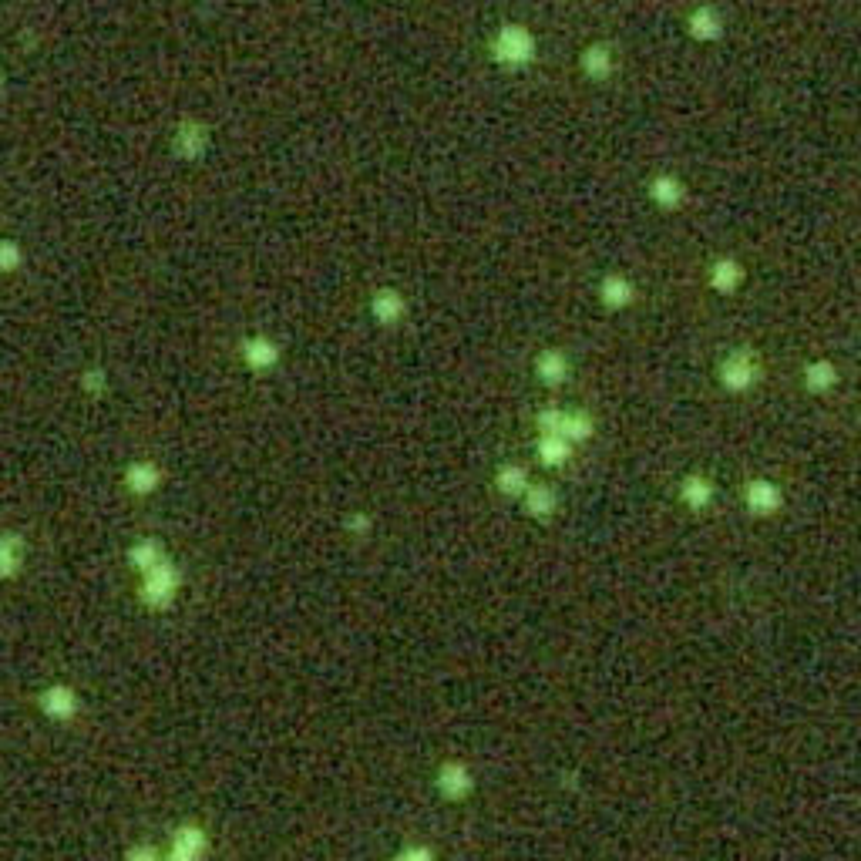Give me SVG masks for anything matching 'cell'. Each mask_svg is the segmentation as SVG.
Listing matches in <instances>:
<instances>
[{
	"mask_svg": "<svg viewBox=\"0 0 861 861\" xmlns=\"http://www.w3.org/2000/svg\"><path fill=\"white\" fill-rule=\"evenodd\" d=\"M401 861H434V858L428 855V851H404Z\"/></svg>",
	"mask_w": 861,
	"mask_h": 861,
	"instance_id": "obj_24",
	"label": "cell"
},
{
	"mask_svg": "<svg viewBox=\"0 0 861 861\" xmlns=\"http://www.w3.org/2000/svg\"><path fill=\"white\" fill-rule=\"evenodd\" d=\"M246 360L253 367H273L276 347L270 344V340H249V344H246Z\"/></svg>",
	"mask_w": 861,
	"mask_h": 861,
	"instance_id": "obj_14",
	"label": "cell"
},
{
	"mask_svg": "<svg viewBox=\"0 0 861 861\" xmlns=\"http://www.w3.org/2000/svg\"><path fill=\"white\" fill-rule=\"evenodd\" d=\"M125 861H162V855L152 845H135V848H128Z\"/></svg>",
	"mask_w": 861,
	"mask_h": 861,
	"instance_id": "obj_21",
	"label": "cell"
},
{
	"mask_svg": "<svg viewBox=\"0 0 861 861\" xmlns=\"http://www.w3.org/2000/svg\"><path fill=\"white\" fill-rule=\"evenodd\" d=\"M650 196L660 202L663 209H673V206H680V199H683V185L673 179V175H660V179L653 182Z\"/></svg>",
	"mask_w": 861,
	"mask_h": 861,
	"instance_id": "obj_10",
	"label": "cell"
},
{
	"mask_svg": "<svg viewBox=\"0 0 861 861\" xmlns=\"http://www.w3.org/2000/svg\"><path fill=\"white\" fill-rule=\"evenodd\" d=\"M751 495H757V502H751V508H757V512H771V508H777V488L767 485V481H757L751 488Z\"/></svg>",
	"mask_w": 861,
	"mask_h": 861,
	"instance_id": "obj_19",
	"label": "cell"
},
{
	"mask_svg": "<svg viewBox=\"0 0 861 861\" xmlns=\"http://www.w3.org/2000/svg\"><path fill=\"white\" fill-rule=\"evenodd\" d=\"M202 855H206V831L196 825H185L175 831L165 861H202Z\"/></svg>",
	"mask_w": 861,
	"mask_h": 861,
	"instance_id": "obj_4",
	"label": "cell"
},
{
	"mask_svg": "<svg viewBox=\"0 0 861 861\" xmlns=\"http://www.w3.org/2000/svg\"><path fill=\"white\" fill-rule=\"evenodd\" d=\"M808 374H811V384H814V387H828L831 381H835V374H831V367H825V364H814V367L808 370Z\"/></svg>",
	"mask_w": 861,
	"mask_h": 861,
	"instance_id": "obj_23",
	"label": "cell"
},
{
	"mask_svg": "<svg viewBox=\"0 0 861 861\" xmlns=\"http://www.w3.org/2000/svg\"><path fill=\"white\" fill-rule=\"evenodd\" d=\"M81 387H85L88 394H101L105 391V374H101V370H88V374L81 377Z\"/></svg>",
	"mask_w": 861,
	"mask_h": 861,
	"instance_id": "obj_22",
	"label": "cell"
},
{
	"mask_svg": "<svg viewBox=\"0 0 861 861\" xmlns=\"http://www.w3.org/2000/svg\"><path fill=\"white\" fill-rule=\"evenodd\" d=\"M374 313L377 317H381L384 323H391V320H397L404 313V300L397 293H377L374 296Z\"/></svg>",
	"mask_w": 861,
	"mask_h": 861,
	"instance_id": "obj_13",
	"label": "cell"
},
{
	"mask_svg": "<svg viewBox=\"0 0 861 861\" xmlns=\"http://www.w3.org/2000/svg\"><path fill=\"white\" fill-rule=\"evenodd\" d=\"M27 542L17 532H0V579H14L24 566Z\"/></svg>",
	"mask_w": 861,
	"mask_h": 861,
	"instance_id": "obj_5",
	"label": "cell"
},
{
	"mask_svg": "<svg viewBox=\"0 0 861 861\" xmlns=\"http://www.w3.org/2000/svg\"><path fill=\"white\" fill-rule=\"evenodd\" d=\"M757 367H754V357L751 354H734L724 360V370H720V377H724L727 387H734V391H744L747 384L754 381Z\"/></svg>",
	"mask_w": 861,
	"mask_h": 861,
	"instance_id": "obj_6",
	"label": "cell"
},
{
	"mask_svg": "<svg viewBox=\"0 0 861 861\" xmlns=\"http://www.w3.org/2000/svg\"><path fill=\"white\" fill-rule=\"evenodd\" d=\"M21 246L11 243V239H0V273H11L21 266Z\"/></svg>",
	"mask_w": 861,
	"mask_h": 861,
	"instance_id": "obj_20",
	"label": "cell"
},
{
	"mask_svg": "<svg viewBox=\"0 0 861 861\" xmlns=\"http://www.w3.org/2000/svg\"><path fill=\"white\" fill-rule=\"evenodd\" d=\"M566 357L555 354V350H549V354L539 357V374L545 377V381H559V377H566Z\"/></svg>",
	"mask_w": 861,
	"mask_h": 861,
	"instance_id": "obj_17",
	"label": "cell"
},
{
	"mask_svg": "<svg viewBox=\"0 0 861 861\" xmlns=\"http://www.w3.org/2000/svg\"><path fill=\"white\" fill-rule=\"evenodd\" d=\"M159 468L155 465H148V461H138V465H132L125 471V485L132 488L135 495H148V492H155V485H159Z\"/></svg>",
	"mask_w": 861,
	"mask_h": 861,
	"instance_id": "obj_8",
	"label": "cell"
},
{
	"mask_svg": "<svg viewBox=\"0 0 861 861\" xmlns=\"http://www.w3.org/2000/svg\"><path fill=\"white\" fill-rule=\"evenodd\" d=\"M603 300L609 307H626V303L633 300V286H629V280H623V276H609L603 283Z\"/></svg>",
	"mask_w": 861,
	"mask_h": 861,
	"instance_id": "obj_12",
	"label": "cell"
},
{
	"mask_svg": "<svg viewBox=\"0 0 861 861\" xmlns=\"http://www.w3.org/2000/svg\"><path fill=\"white\" fill-rule=\"evenodd\" d=\"M690 27H693V34H697V37H717L720 34V17H717V11L703 7V11L693 14Z\"/></svg>",
	"mask_w": 861,
	"mask_h": 861,
	"instance_id": "obj_16",
	"label": "cell"
},
{
	"mask_svg": "<svg viewBox=\"0 0 861 861\" xmlns=\"http://www.w3.org/2000/svg\"><path fill=\"white\" fill-rule=\"evenodd\" d=\"M740 276H744V273H740V266L734 263V259H720V263H717V276H714V286H717V290H727V293H730V290H737Z\"/></svg>",
	"mask_w": 861,
	"mask_h": 861,
	"instance_id": "obj_15",
	"label": "cell"
},
{
	"mask_svg": "<svg viewBox=\"0 0 861 861\" xmlns=\"http://www.w3.org/2000/svg\"><path fill=\"white\" fill-rule=\"evenodd\" d=\"M683 498H687L693 508L707 505L710 502V481L707 478H690L687 488H683Z\"/></svg>",
	"mask_w": 861,
	"mask_h": 861,
	"instance_id": "obj_18",
	"label": "cell"
},
{
	"mask_svg": "<svg viewBox=\"0 0 861 861\" xmlns=\"http://www.w3.org/2000/svg\"><path fill=\"white\" fill-rule=\"evenodd\" d=\"M175 589H179V572H175V566L169 559H162L155 562V566H148L145 572H142V599L148 606H155V609H162V606H169L172 603V596H175Z\"/></svg>",
	"mask_w": 861,
	"mask_h": 861,
	"instance_id": "obj_2",
	"label": "cell"
},
{
	"mask_svg": "<svg viewBox=\"0 0 861 861\" xmlns=\"http://www.w3.org/2000/svg\"><path fill=\"white\" fill-rule=\"evenodd\" d=\"M128 559H132V566H135L138 572H145L148 566H155V562L162 559V545L155 542V539H142L138 545H132Z\"/></svg>",
	"mask_w": 861,
	"mask_h": 861,
	"instance_id": "obj_11",
	"label": "cell"
},
{
	"mask_svg": "<svg viewBox=\"0 0 861 861\" xmlns=\"http://www.w3.org/2000/svg\"><path fill=\"white\" fill-rule=\"evenodd\" d=\"M37 707H41V714L51 717V720H71L74 714H78V693H74L71 687H64V683H51V687L37 697Z\"/></svg>",
	"mask_w": 861,
	"mask_h": 861,
	"instance_id": "obj_3",
	"label": "cell"
},
{
	"mask_svg": "<svg viewBox=\"0 0 861 861\" xmlns=\"http://www.w3.org/2000/svg\"><path fill=\"white\" fill-rule=\"evenodd\" d=\"M582 68H586L589 78H609L616 61H613V54H609V48L596 44V48H586V54H582Z\"/></svg>",
	"mask_w": 861,
	"mask_h": 861,
	"instance_id": "obj_9",
	"label": "cell"
},
{
	"mask_svg": "<svg viewBox=\"0 0 861 861\" xmlns=\"http://www.w3.org/2000/svg\"><path fill=\"white\" fill-rule=\"evenodd\" d=\"M206 145H209V138L196 122H182L179 132H175V148H179L182 159H199V155L206 152Z\"/></svg>",
	"mask_w": 861,
	"mask_h": 861,
	"instance_id": "obj_7",
	"label": "cell"
},
{
	"mask_svg": "<svg viewBox=\"0 0 861 861\" xmlns=\"http://www.w3.org/2000/svg\"><path fill=\"white\" fill-rule=\"evenodd\" d=\"M0 91H4V71H0Z\"/></svg>",
	"mask_w": 861,
	"mask_h": 861,
	"instance_id": "obj_25",
	"label": "cell"
},
{
	"mask_svg": "<svg viewBox=\"0 0 861 861\" xmlns=\"http://www.w3.org/2000/svg\"><path fill=\"white\" fill-rule=\"evenodd\" d=\"M492 54H495L498 64H512V68H518V64H529L535 58V37H532L529 27L505 24L502 31L495 34Z\"/></svg>",
	"mask_w": 861,
	"mask_h": 861,
	"instance_id": "obj_1",
	"label": "cell"
}]
</instances>
